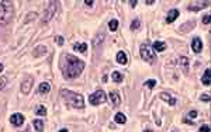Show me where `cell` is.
Returning <instances> with one entry per match:
<instances>
[{
	"mask_svg": "<svg viewBox=\"0 0 211 132\" xmlns=\"http://www.w3.org/2000/svg\"><path fill=\"white\" fill-rule=\"evenodd\" d=\"M130 4H131L132 7H135V6H137V2H130Z\"/></svg>",
	"mask_w": 211,
	"mask_h": 132,
	"instance_id": "36",
	"label": "cell"
},
{
	"mask_svg": "<svg viewBox=\"0 0 211 132\" xmlns=\"http://www.w3.org/2000/svg\"><path fill=\"white\" fill-rule=\"evenodd\" d=\"M201 100H203L204 103H208V101H210V96H208V94H203V96H201Z\"/></svg>",
	"mask_w": 211,
	"mask_h": 132,
	"instance_id": "32",
	"label": "cell"
},
{
	"mask_svg": "<svg viewBox=\"0 0 211 132\" xmlns=\"http://www.w3.org/2000/svg\"><path fill=\"white\" fill-rule=\"evenodd\" d=\"M10 122L14 125V127H21L23 122H24V115H23V114H18V113L13 114L10 117Z\"/></svg>",
	"mask_w": 211,
	"mask_h": 132,
	"instance_id": "8",
	"label": "cell"
},
{
	"mask_svg": "<svg viewBox=\"0 0 211 132\" xmlns=\"http://www.w3.org/2000/svg\"><path fill=\"white\" fill-rule=\"evenodd\" d=\"M114 121H116L117 124H125V122H127V118H125V115H124L123 113H117L116 117H114Z\"/></svg>",
	"mask_w": 211,
	"mask_h": 132,
	"instance_id": "19",
	"label": "cell"
},
{
	"mask_svg": "<svg viewBox=\"0 0 211 132\" xmlns=\"http://www.w3.org/2000/svg\"><path fill=\"white\" fill-rule=\"evenodd\" d=\"M56 7H58V3H56V2H48L47 9H45L44 16H42V21L44 23L51 21L52 17H54L55 13H56Z\"/></svg>",
	"mask_w": 211,
	"mask_h": 132,
	"instance_id": "4",
	"label": "cell"
},
{
	"mask_svg": "<svg viewBox=\"0 0 211 132\" xmlns=\"http://www.w3.org/2000/svg\"><path fill=\"white\" fill-rule=\"evenodd\" d=\"M84 4H86V6H93L95 2H90V0H89V2H84Z\"/></svg>",
	"mask_w": 211,
	"mask_h": 132,
	"instance_id": "35",
	"label": "cell"
},
{
	"mask_svg": "<svg viewBox=\"0 0 211 132\" xmlns=\"http://www.w3.org/2000/svg\"><path fill=\"white\" fill-rule=\"evenodd\" d=\"M59 132H69V131H68V129H65V128H63V129H59Z\"/></svg>",
	"mask_w": 211,
	"mask_h": 132,
	"instance_id": "38",
	"label": "cell"
},
{
	"mask_svg": "<svg viewBox=\"0 0 211 132\" xmlns=\"http://www.w3.org/2000/svg\"><path fill=\"white\" fill-rule=\"evenodd\" d=\"M61 96L63 97V100H66V103L75 108H83L84 107V99L82 94H77V93L63 89V90H61Z\"/></svg>",
	"mask_w": 211,
	"mask_h": 132,
	"instance_id": "3",
	"label": "cell"
},
{
	"mask_svg": "<svg viewBox=\"0 0 211 132\" xmlns=\"http://www.w3.org/2000/svg\"><path fill=\"white\" fill-rule=\"evenodd\" d=\"M35 114H37V115H41V117H45V115H47V108H45L44 106H40V107H37V110H35Z\"/></svg>",
	"mask_w": 211,
	"mask_h": 132,
	"instance_id": "23",
	"label": "cell"
},
{
	"mask_svg": "<svg viewBox=\"0 0 211 132\" xmlns=\"http://www.w3.org/2000/svg\"><path fill=\"white\" fill-rule=\"evenodd\" d=\"M103 40H104V34H100V37L95 40V45H100V42H102Z\"/></svg>",
	"mask_w": 211,
	"mask_h": 132,
	"instance_id": "29",
	"label": "cell"
},
{
	"mask_svg": "<svg viewBox=\"0 0 211 132\" xmlns=\"http://www.w3.org/2000/svg\"><path fill=\"white\" fill-rule=\"evenodd\" d=\"M49 90H51L49 83H41L40 87H38V93L40 94H47V93H49Z\"/></svg>",
	"mask_w": 211,
	"mask_h": 132,
	"instance_id": "15",
	"label": "cell"
},
{
	"mask_svg": "<svg viewBox=\"0 0 211 132\" xmlns=\"http://www.w3.org/2000/svg\"><path fill=\"white\" fill-rule=\"evenodd\" d=\"M144 132H152V131H151V129H145V131H144Z\"/></svg>",
	"mask_w": 211,
	"mask_h": 132,
	"instance_id": "39",
	"label": "cell"
},
{
	"mask_svg": "<svg viewBox=\"0 0 211 132\" xmlns=\"http://www.w3.org/2000/svg\"><path fill=\"white\" fill-rule=\"evenodd\" d=\"M34 85V77H26L24 79V82L21 83V92L24 93V94H28L30 92H31V87H33Z\"/></svg>",
	"mask_w": 211,
	"mask_h": 132,
	"instance_id": "7",
	"label": "cell"
},
{
	"mask_svg": "<svg viewBox=\"0 0 211 132\" xmlns=\"http://www.w3.org/2000/svg\"><path fill=\"white\" fill-rule=\"evenodd\" d=\"M189 115H190V117H191V118H196L197 117V111H190V113H189Z\"/></svg>",
	"mask_w": 211,
	"mask_h": 132,
	"instance_id": "34",
	"label": "cell"
},
{
	"mask_svg": "<svg viewBox=\"0 0 211 132\" xmlns=\"http://www.w3.org/2000/svg\"><path fill=\"white\" fill-rule=\"evenodd\" d=\"M110 99H111V101H113V106L114 107H117L118 104H120V96L117 94L116 92H113V93H110Z\"/></svg>",
	"mask_w": 211,
	"mask_h": 132,
	"instance_id": "20",
	"label": "cell"
},
{
	"mask_svg": "<svg viewBox=\"0 0 211 132\" xmlns=\"http://www.w3.org/2000/svg\"><path fill=\"white\" fill-rule=\"evenodd\" d=\"M106 100H107V96H106V93L103 90H97L89 97V101H90L91 106H100V104L104 103Z\"/></svg>",
	"mask_w": 211,
	"mask_h": 132,
	"instance_id": "5",
	"label": "cell"
},
{
	"mask_svg": "<svg viewBox=\"0 0 211 132\" xmlns=\"http://www.w3.org/2000/svg\"><path fill=\"white\" fill-rule=\"evenodd\" d=\"M179 10H176V9H172V10H169V13H167V16H166V23L167 24H170V23H173V21H176V19L179 17Z\"/></svg>",
	"mask_w": 211,
	"mask_h": 132,
	"instance_id": "10",
	"label": "cell"
},
{
	"mask_svg": "<svg viewBox=\"0 0 211 132\" xmlns=\"http://www.w3.org/2000/svg\"><path fill=\"white\" fill-rule=\"evenodd\" d=\"M3 69H4V66L2 65V63H0V73H2V72H3Z\"/></svg>",
	"mask_w": 211,
	"mask_h": 132,
	"instance_id": "37",
	"label": "cell"
},
{
	"mask_svg": "<svg viewBox=\"0 0 211 132\" xmlns=\"http://www.w3.org/2000/svg\"><path fill=\"white\" fill-rule=\"evenodd\" d=\"M191 48H193V51L196 54H200L203 51V42H201V40L198 37L193 38V41H191Z\"/></svg>",
	"mask_w": 211,
	"mask_h": 132,
	"instance_id": "9",
	"label": "cell"
},
{
	"mask_svg": "<svg viewBox=\"0 0 211 132\" xmlns=\"http://www.w3.org/2000/svg\"><path fill=\"white\" fill-rule=\"evenodd\" d=\"M210 82H211V70L206 69L203 77H201V83H203L204 86H210Z\"/></svg>",
	"mask_w": 211,
	"mask_h": 132,
	"instance_id": "12",
	"label": "cell"
},
{
	"mask_svg": "<svg viewBox=\"0 0 211 132\" xmlns=\"http://www.w3.org/2000/svg\"><path fill=\"white\" fill-rule=\"evenodd\" d=\"M109 28L111 30V31H116V30L118 28V21H117V20H111V21H109Z\"/></svg>",
	"mask_w": 211,
	"mask_h": 132,
	"instance_id": "24",
	"label": "cell"
},
{
	"mask_svg": "<svg viewBox=\"0 0 211 132\" xmlns=\"http://www.w3.org/2000/svg\"><path fill=\"white\" fill-rule=\"evenodd\" d=\"M33 124H34V127H35V129L38 132L44 131V121H42V120H34Z\"/></svg>",
	"mask_w": 211,
	"mask_h": 132,
	"instance_id": "21",
	"label": "cell"
},
{
	"mask_svg": "<svg viewBox=\"0 0 211 132\" xmlns=\"http://www.w3.org/2000/svg\"><path fill=\"white\" fill-rule=\"evenodd\" d=\"M207 6H210V3L208 2H203V3H193L191 6L189 7V10H191V11H197L198 9H201V7H207Z\"/></svg>",
	"mask_w": 211,
	"mask_h": 132,
	"instance_id": "14",
	"label": "cell"
},
{
	"mask_svg": "<svg viewBox=\"0 0 211 132\" xmlns=\"http://www.w3.org/2000/svg\"><path fill=\"white\" fill-rule=\"evenodd\" d=\"M14 16V7L11 2H0V26H7L9 23L13 20Z\"/></svg>",
	"mask_w": 211,
	"mask_h": 132,
	"instance_id": "2",
	"label": "cell"
},
{
	"mask_svg": "<svg viewBox=\"0 0 211 132\" xmlns=\"http://www.w3.org/2000/svg\"><path fill=\"white\" fill-rule=\"evenodd\" d=\"M210 21H211V17H210V16H204V17H203V23H204V24H208Z\"/></svg>",
	"mask_w": 211,
	"mask_h": 132,
	"instance_id": "33",
	"label": "cell"
},
{
	"mask_svg": "<svg viewBox=\"0 0 211 132\" xmlns=\"http://www.w3.org/2000/svg\"><path fill=\"white\" fill-rule=\"evenodd\" d=\"M141 58L146 62H153L155 61V54H153V49L151 45L144 44L141 47Z\"/></svg>",
	"mask_w": 211,
	"mask_h": 132,
	"instance_id": "6",
	"label": "cell"
},
{
	"mask_svg": "<svg viewBox=\"0 0 211 132\" xmlns=\"http://www.w3.org/2000/svg\"><path fill=\"white\" fill-rule=\"evenodd\" d=\"M111 79H113L116 83H121V82H123V75H121L120 72H113V75H111Z\"/></svg>",
	"mask_w": 211,
	"mask_h": 132,
	"instance_id": "22",
	"label": "cell"
},
{
	"mask_svg": "<svg viewBox=\"0 0 211 132\" xmlns=\"http://www.w3.org/2000/svg\"><path fill=\"white\" fill-rule=\"evenodd\" d=\"M144 85L146 86V87H149V89H153L155 86H156V80H153V79H149V80H146Z\"/></svg>",
	"mask_w": 211,
	"mask_h": 132,
	"instance_id": "26",
	"label": "cell"
},
{
	"mask_svg": "<svg viewBox=\"0 0 211 132\" xmlns=\"http://www.w3.org/2000/svg\"><path fill=\"white\" fill-rule=\"evenodd\" d=\"M73 49L77 52H82V54H84V52L88 51V45L83 44V42H77V44L73 45Z\"/></svg>",
	"mask_w": 211,
	"mask_h": 132,
	"instance_id": "16",
	"label": "cell"
},
{
	"mask_svg": "<svg viewBox=\"0 0 211 132\" xmlns=\"http://www.w3.org/2000/svg\"><path fill=\"white\" fill-rule=\"evenodd\" d=\"M40 52H41V55H44L45 52H47V48H45L44 45H42V47H38L35 51H34V56H38V54H40Z\"/></svg>",
	"mask_w": 211,
	"mask_h": 132,
	"instance_id": "25",
	"label": "cell"
},
{
	"mask_svg": "<svg viewBox=\"0 0 211 132\" xmlns=\"http://www.w3.org/2000/svg\"><path fill=\"white\" fill-rule=\"evenodd\" d=\"M153 49L158 52H162L166 49V44L162 42V41H156V42H153Z\"/></svg>",
	"mask_w": 211,
	"mask_h": 132,
	"instance_id": "18",
	"label": "cell"
},
{
	"mask_svg": "<svg viewBox=\"0 0 211 132\" xmlns=\"http://www.w3.org/2000/svg\"><path fill=\"white\" fill-rule=\"evenodd\" d=\"M116 59H117V62L121 63V65H125V63H127V55H125V52H123V51H120L117 54Z\"/></svg>",
	"mask_w": 211,
	"mask_h": 132,
	"instance_id": "17",
	"label": "cell"
},
{
	"mask_svg": "<svg viewBox=\"0 0 211 132\" xmlns=\"http://www.w3.org/2000/svg\"><path fill=\"white\" fill-rule=\"evenodd\" d=\"M55 42H56V44L58 45H63V42H65V40H63V37H55Z\"/></svg>",
	"mask_w": 211,
	"mask_h": 132,
	"instance_id": "28",
	"label": "cell"
},
{
	"mask_svg": "<svg viewBox=\"0 0 211 132\" xmlns=\"http://www.w3.org/2000/svg\"><path fill=\"white\" fill-rule=\"evenodd\" d=\"M159 97L163 100V101H166L169 106H176V99H175V97H170L167 93H160Z\"/></svg>",
	"mask_w": 211,
	"mask_h": 132,
	"instance_id": "11",
	"label": "cell"
},
{
	"mask_svg": "<svg viewBox=\"0 0 211 132\" xmlns=\"http://www.w3.org/2000/svg\"><path fill=\"white\" fill-rule=\"evenodd\" d=\"M139 26H141V21H139L138 19H135L134 21H132V24H131V30H137V28H139Z\"/></svg>",
	"mask_w": 211,
	"mask_h": 132,
	"instance_id": "27",
	"label": "cell"
},
{
	"mask_svg": "<svg viewBox=\"0 0 211 132\" xmlns=\"http://www.w3.org/2000/svg\"><path fill=\"white\" fill-rule=\"evenodd\" d=\"M180 66H182V69H183V73L184 75L189 73V59L186 58V56H180Z\"/></svg>",
	"mask_w": 211,
	"mask_h": 132,
	"instance_id": "13",
	"label": "cell"
},
{
	"mask_svg": "<svg viewBox=\"0 0 211 132\" xmlns=\"http://www.w3.org/2000/svg\"><path fill=\"white\" fill-rule=\"evenodd\" d=\"M62 73L65 79H75L77 77L84 69V62L80 61L79 58L73 55L66 54L65 58H63V62H62Z\"/></svg>",
	"mask_w": 211,
	"mask_h": 132,
	"instance_id": "1",
	"label": "cell"
},
{
	"mask_svg": "<svg viewBox=\"0 0 211 132\" xmlns=\"http://www.w3.org/2000/svg\"><path fill=\"white\" fill-rule=\"evenodd\" d=\"M4 86H6V79L4 77H0V90H3Z\"/></svg>",
	"mask_w": 211,
	"mask_h": 132,
	"instance_id": "30",
	"label": "cell"
},
{
	"mask_svg": "<svg viewBox=\"0 0 211 132\" xmlns=\"http://www.w3.org/2000/svg\"><path fill=\"white\" fill-rule=\"evenodd\" d=\"M198 132H210V127H208V125H203Z\"/></svg>",
	"mask_w": 211,
	"mask_h": 132,
	"instance_id": "31",
	"label": "cell"
}]
</instances>
